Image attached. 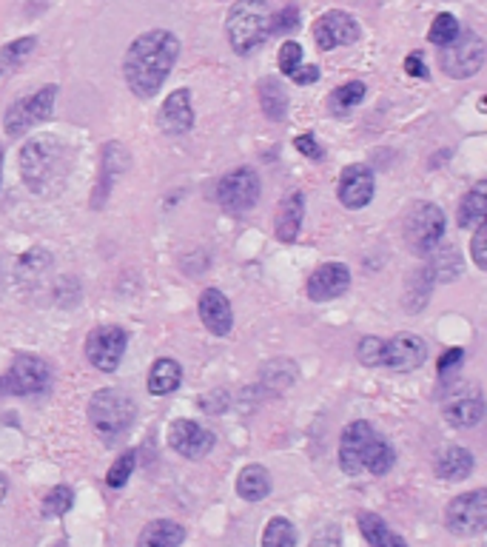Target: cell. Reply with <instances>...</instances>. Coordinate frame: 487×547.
I'll return each mask as SVG.
<instances>
[{"label": "cell", "mask_w": 487, "mask_h": 547, "mask_svg": "<svg viewBox=\"0 0 487 547\" xmlns=\"http://www.w3.org/2000/svg\"><path fill=\"white\" fill-rule=\"evenodd\" d=\"M180 57V40L168 29H151L132 40L123 57V77L125 86L134 91V98L149 100L160 91L168 81Z\"/></svg>", "instance_id": "obj_1"}, {"label": "cell", "mask_w": 487, "mask_h": 547, "mask_svg": "<svg viewBox=\"0 0 487 547\" xmlns=\"http://www.w3.org/2000/svg\"><path fill=\"white\" fill-rule=\"evenodd\" d=\"M397 465V450L385 436L373 431L371 422L356 419L342 428L339 436V467L345 476H385Z\"/></svg>", "instance_id": "obj_2"}, {"label": "cell", "mask_w": 487, "mask_h": 547, "mask_svg": "<svg viewBox=\"0 0 487 547\" xmlns=\"http://www.w3.org/2000/svg\"><path fill=\"white\" fill-rule=\"evenodd\" d=\"M69 171V151L52 134L29 140L21 149V177L29 192L52 194L57 192Z\"/></svg>", "instance_id": "obj_3"}, {"label": "cell", "mask_w": 487, "mask_h": 547, "mask_svg": "<svg viewBox=\"0 0 487 547\" xmlns=\"http://www.w3.org/2000/svg\"><path fill=\"white\" fill-rule=\"evenodd\" d=\"M134 416H137V405L120 388H100L89 399V422L103 445H117L132 431Z\"/></svg>", "instance_id": "obj_4"}, {"label": "cell", "mask_w": 487, "mask_h": 547, "mask_svg": "<svg viewBox=\"0 0 487 547\" xmlns=\"http://www.w3.org/2000/svg\"><path fill=\"white\" fill-rule=\"evenodd\" d=\"M226 35L237 55H251L271 35V9L265 0H237L228 9Z\"/></svg>", "instance_id": "obj_5"}, {"label": "cell", "mask_w": 487, "mask_h": 547, "mask_svg": "<svg viewBox=\"0 0 487 547\" xmlns=\"http://www.w3.org/2000/svg\"><path fill=\"white\" fill-rule=\"evenodd\" d=\"M55 371L43 356L18 354L6 373H0V397H38L52 388Z\"/></svg>", "instance_id": "obj_6"}, {"label": "cell", "mask_w": 487, "mask_h": 547, "mask_svg": "<svg viewBox=\"0 0 487 547\" xmlns=\"http://www.w3.org/2000/svg\"><path fill=\"white\" fill-rule=\"evenodd\" d=\"M442 237H445V211L428 200L414 202V209L405 217V243L411 248V254L416 257L433 254L442 245Z\"/></svg>", "instance_id": "obj_7"}, {"label": "cell", "mask_w": 487, "mask_h": 547, "mask_svg": "<svg viewBox=\"0 0 487 547\" xmlns=\"http://www.w3.org/2000/svg\"><path fill=\"white\" fill-rule=\"evenodd\" d=\"M484 57H487V46L474 29H465L450 43L439 46V66H442L445 74L457 77V81L479 74L484 66Z\"/></svg>", "instance_id": "obj_8"}, {"label": "cell", "mask_w": 487, "mask_h": 547, "mask_svg": "<svg viewBox=\"0 0 487 547\" xmlns=\"http://www.w3.org/2000/svg\"><path fill=\"white\" fill-rule=\"evenodd\" d=\"M57 86H43L38 89L35 95L14 100L6 108V117H4V132L9 137H23L26 132H31L40 123H46L55 112V100H57Z\"/></svg>", "instance_id": "obj_9"}, {"label": "cell", "mask_w": 487, "mask_h": 547, "mask_svg": "<svg viewBox=\"0 0 487 547\" xmlns=\"http://www.w3.org/2000/svg\"><path fill=\"white\" fill-rule=\"evenodd\" d=\"M262 183L251 166H240L219 177L217 183V202L226 214H248L260 202Z\"/></svg>", "instance_id": "obj_10"}, {"label": "cell", "mask_w": 487, "mask_h": 547, "mask_svg": "<svg viewBox=\"0 0 487 547\" xmlns=\"http://www.w3.org/2000/svg\"><path fill=\"white\" fill-rule=\"evenodd\" d=\"M445 527L450 530L453 536L459 539H470L484 534L487 527V491H470L457 496L445 510Z\"/></svg>", "instance_id": "obj_11"}, {"label": "cell", "mask_w": 487, "mask_h": 547, "mask_svg": "<svg viewBox=\"0 0 487 547\" xmlns=\"http://www.w3.org/2000/svg\"><path fill=\"white\" fill-rule=\"evenodd\" d=\"M125 346H129V334L120 325H98L86 337V359L98 371L112 373L123 363Z\"/></svg>", "instance_id": "obj_12"}, {"label": "cell", "mask_w": 487, "mask_h": 547, "mask_svg": "<svg viewBox=\"0 0 487 547\" xmlns=\"http://www.w3.org/2000/svg\"><path fill=\"white\" fill-rule=\"evenodd\" d=\"M363 38V29H359L356 18L342 9H331L317 18L313 23V40L322 52H331L339 49V46H351Z\"/></svg>", "instance_id": "obj_13"}, {"label": "cell", "mask_w": 487, "mask_h": 547, "mask_svg": "<svg viewBox=\"0 0 487 547\" xmlns=\"http://www.w3.org/2000/svg\"><path fill=\"white\" fill-rule=\"evenodd\" d=\"M217 436L194 419H175L168 425V445L185 459H202L214 450Z\"/></svg>", "instance_id": "obj_14"}, {"label": "cell", "mask_w": 487, "mask_h": 547, "mask_svg": "<svg viewBox=\"0 0 487 547\" xmlns=\"http://www.w3.org/2000/svg\"><path fill=\"white\" fill-rule=\"evenodd\" d=\"M428 359V342L422 339L419 334L402 331L397 337L385 339V356H382V368L390 371H416L422 363Z\"/></svg>", "instance_id": "obj_15"}, {"label": "cell", "mask_w": 487, "mask_h": 547, "mask_svg": "<svg viewBox=\"0 0 487 547\" xmlns=\"http://www.w3.org/2000/svg\"><path fill=\"white\" fill-rule=\"evenodd\" d=\"M376 194V177H373V171L363 163H356V166H348V168H342V175H339V185H337V197L345 209H351V211H359V209H365L368 202L373 200Z\"/></svg>", "instance_id": "obj_16"}, {"label": "cell", "mask_w": 487, "mask_h": 547, "mask_svg": "<svg viewBox=\"0 0 487 547\" xmlns=\"http://www.w3.org/2000/svg\"><path fill=\"white\" fill-rule=\"evenodd\" d=\"M351 288V269L345 262H325L320 269H313L308 277V296L313 303H328L337 296L348 294Z\"/></svg>", "instance_id": "obj_17"}, {"label": "cell", "mask_w": 487, "mask_h": 547, "mask_svg": "<svg viewBox=\"0 0 487 547\" xmlns=\"http://www.w3.org/2000/svg\"><path fill=\"white\" fill-rule=\"evenodd\" d=\"M157 123L168 137H180L188 134L194 129V103H192V91L188 89H177L163 100L160 115H157Z\"/></svg>", "instance_id": "obj_18"}, {"label": "cell", "mask_w": 487, "mask_h": 547, "mask_svg": "<svg viewBox=\"0 0 487 547\" xmlns=\"http://www.w3.org/2000/svg\"><path fill=\"white\" fill-rule=\"evenodd\" d=\"M197 311H200L202 325L209 328V334H214V337H228L231 334V328H234L231 303H228V296L219 288H206V291H202L200 294V303H197Z\"/></svg>", "instance_id": "obj_19"}, {"label": "cell", "mask_w": 487, "mask_h": 547, "mask_svg": "<svg viewBox=\"0 0 487 547\" xmlns=\"http://www.w3.org/2000/svg\"><path fill=\"white\" fill-rule=\"evenodd\" d=\"M445 419L450 422L453 428H476L479 422L484 419V399L479 390H474V394H459L445 402L442 408Z\"/></svg>", "instance_id": "obj_20"}, {"label": "cell", "mask_w": 487, "mask_h": 547, "mask_svg": "<svg viewBox=\"0 0 487 547\" xmlns=\"http://www.w3.org/2000/svg\"><path fill=\"white\" fill-rule=\"evenodd\" d=\"M303 217H305V194L303 192H294L286 200L279 202L277 209V240L279 243H294L300 237V228H303Z\"/></svg>", "instance_id": "obj_21"}, {"label": "cell", "mask_w": 487, "mask_h": 547, "mask_svg": "<svg viewBox=\"0 0 487 547\" xmlns=\"http://www.w3.org/2000/svg\"><path fill=\"white\" fill-rule=\"evenodd\" d=\"M356 522H359V530H363V536L371 547H407V542L382 519L380 513L363 510L356 516Z\"/></svg>", "instance_id": "obj_22"}, {"label": "cell", "mask_w": 487, "mask_h": 547, "mask_svg": "<svg viewBox=\"0 0 487 547\" xmlns=\"http://www.w3.org/2000/svg\"><path fill=\"white\" fill-rule=\"evenodd\" d=\"M470 471H474V453L467 448L450 445L436 457V476L445 482H462Z\"/></svg>", "instance_id": "obj_23"}, {"label": "cell", "mask_w": 487, "mask_h": 547, "mask_svg": "<svg viewBox=\"0 0 487 547\" xmlns=\"http://www.w3.org/2000/svg\"><path fill=\"white\" fill-rule=\"evenodd\" d=\"M183 542L185 527L171 519H154L137 536V547H180Z\"/></svg>", "instance_id": "obj_24"}, {"label": "cell", "mask_w": 487, "mask_h": 547, "mask_svg": "<svg viewBox=\"0 0 487 547\" xmlns=\"http://www.w3.org/2000/svg\"><path fill=\"white\" fill-rule=\"evenodd\" d=\"M180 382H183V368L177 359H171V356L154 359V365L149 371V394L168 397L180 388Z\"/></svg>", "instance_id": "obj_25"}, {"label": "cell", "mask_w": 487, "mask_h": 547, "mask_svg": "<svg viewBox=\"0 0 487 547\" xmlns=\"http://www.w3.org/2000/svg\"><path fill=\"white\" fill-rule=\"evenodd\" d=\"M257 98H260V108L262 115L269 117L271 123H282L288 115V95L282 89L279 77H262L257 83Z\"/></svg>", "instance_id": "obj_26"}, {"label": "cell", "mask_w": 487, "mask_h": 547, "mask_svg": "<svg viewBox=\"0 0 487 547\" xmlns=\"http://www.w3.org/2000/svg\"><path fill=\"white\" fill-rule=\"evenodd\" d=\"M271 493V474L265 465H245L237 476V496L243 502H262Z\"/></svg>", "instance_id": "obj_27"}, {"label": "cell", "mask_w": 487, "mask_h": 547, "mask_svg": "<svg viewBox=\"0 0 487 547\" xmlns=\"http://www.w3.org/2000/svg\"><path fill=\"white\" fill-rule=\"evenodd\" d=\"M484 217H487V183L479 180L474 189L462 197L457 223L459 228H476L479 223H484Z\"/></svg>", "instance_id": "obj_28"}, {"label": "cell", "mask_w": 487, "mask_h": 547, "mask_svg": "<svg viewBox=\"0 0 487 547\" xmlns=\"http://www.w3.org/2000/svg\"><path fill=\"white\" fill-rule=\"evenodd\" d=\"M433 286H436V279H433L428 265H425V269H419V271H411V277H407V286H405V308L411 311V314H416V311L425 308L428 300H431Z\"/></svg>", "instance_id": "obj_29"}, {"label": "cell", "mask_w": 487, "mask_h": 547, "mask_svg": "<svg viewBox=\"0 0 487 547\" xmlns=\"http://www.w3.org/2000/svg\"><path fill=\"white\" fill-rule=\"evenodd\" d=\"M365 91H368V86L363 81L342 83L339 89L331 91V98H328V108H331V115L345 117V115L351 112V108H356L359 103L365 100Z\"/></svg>", "instance_id": "obj_30"}, {"label": "cell", "mask_w": 487, "mask_h": 547, "mask_svg": "<svg viewBox=\"0 0 487 547\" xmlns=\"http://www.w3.org/2000/svg\"><path fill=\"white\" fill-rule=\"evenodd\" d=\"M436 257L428 262V269L433 274L436 283H453L459 274H462V254L457 252V248H445V252H433Z\"/></svg>", "instance_id": "obj_31"}, {"label": "cell", "mask_w": 487, "mask_h": 547, "mask_svg": "<svg viewBox=\"0 0 487 547\" xmlns=\"http://www.w3.org/2000/svg\"><path fill=\"white\" fill-rule=\"evenodd\" d=\"M262 547H296V527L286 516H274L262 530Z\"/></svg>", "instance_id": "obj_32"}, {"label": "cell", "mask_w": 487, "mask_h": 547, "mask_svg": "<svg viewBox=\"0 0 487 547\" xmlns=\"http://www.w3.org/2000/svg\"><path fill=\"white\" fill-rule=\"evenodd\" d=\"M35 46H38V38H18V40L6 43L4 49H0V74L18 69L23 60L35 52Z\"/></svg>", "instance_id": "obj_33"}, {"label": "cell", "mask_w": 487, "mask_h": 547, "mask_svg": "<svg viewBox=\"0 0 487 547\" xmlns=\"http://www.w3.org/2000/svg\"><path fill=\"white\" fill-rule=\"evenodd\" d=\"M134 467H137V450H123V457H117V459L112 462V467H108L106 484H108L112 491L125 488V482L132 479Z\"/></svg>", "instance_id": "obj_34"}, {"label": "cell", "mask_w": 487, "mask_h": 547, "mask_svg": "<svg viewBox=\"0 0 487 547\" xmlns=\"http://www.w3.org/2000/svg\"><path fill=\"white\" fill-rule=\"evenodd\" d=\"M459 32H462L459 21L453 18L450 12H445V14H439V18L431 23V29H428V40H431L433 46H445V43H450L453 38H457Z\"/></svg>", "instance_id": "obj_35"}, {"label": "cell", "mask_w": 487, "mask_h": 547, "mask_svg": "<svg viewBox=\"0 0 487 547\" xmlns=\"http://www.w3.org/2000/svg\"><path fill=\"white\" fill-rule=\"evenodd\" d=\"M74 505V493L72 488H66V484H57V488H52L49 493H46L43 499V516H63V513H69Z\"/></svg>", "instance_id": "obj_36"}, {"label": "cell", "mask_w": 487, "mask_h": 547, "mask_svg": "<svg viewBox=\"0 0 487 547\" xmlns=\"http://www.w3.org/2000/svg\"><path fill=\"white\" fill-rule=\"evenodd\" d=\"M382 356H385V339L382 337H363L356 346V359L365 368H382Z\"/></svg>", "instance_id": "obj_37"}, {"label": "cell", "mask_w": 487, "mask_h": 547, "mask_svg": "<svg viewBox=\"0 0 487 547\" xmlns=\"http://www.w3.org/2000/svg\"><path fill=\"white\" fill-rule=\"evenodd\" d=\"M277 64L282 69V74L291 77L296 72V66H303V46L296 40H286L279 46V55H277Z\"/></svg>", "instance_id": "obj_38"}, {"label": "cell", "mask_w": 487, "mask_h": 547, "mask_svg": "<svg viewBox=\"0 0 487 547\" xmlns=\"http://www.w3.org/2000/svg\"><path fill=\"white\" fill-rule=\"evenodd\" d=\"M470 257H474L479 271H487V226L484 223L476 226L474 243H470Z\"/></svg>", "instance_id": "obj_39"}, {"label": "cell", "mask_w": 487, "mask_h": 547, "mask_svg": "<svg viewBox=\"0 0 487 547\" xmlns=\"http://www.w3.org/2000/svg\"><path fill=\"white\" fill-rule=\"evenodd\" d=\"M296 26H300V12H296V6H286L277 14V18H271V35L294 32Z\"/></svg>", "instance_id": "obj_40"}, {"label": "cell", "mask_w": 487, "mask_h": 547, "mask_svg": "<svg viewBox=\"0 0 487 547\" xmlns=\"http://www.w3.org/2000/svg\"><path fill=\"white\" fill-rule=\"evenodd\" d=\"M294 149L300 151V154H305L308 160H322V146L317 143V137H313L311 132H305V134H300V137H294Z\"/></svg>", "instance_id": "obj_41"}, {"label": "cell", "mask_w": 487, "mask_h": 547, "mask_svg": "<svg viewBox=\"0 0 487 547\" xmlns=\"http://www.w3.org/2000/svg\"><path fill=\"white\" fill-rule=\"evenodd\" d=\"M311 547H342V534L337 525H325L317 530V536L311 539Z\"/></svg>", "instance_id": "obj_42"}, {"label": "cell", "mask_w": 487, "mask_h": 547, "mask_svg": "<svg viewBox=\"0 0 487 547\" xmlns=\"http://www.w3.org/2000/svg\"><path fill=\"white\" fill-rule=\"evenodd\" d=\"M462 363H465V351L462 348H448L442 356H439V377H445V373L457 371Z\"/></svg>", "instance_id": "obj_43"}, {"label": "cell", "mask_w": 487, "mask_h": 547, "mask_svg": "<svg viewBox=\"0 0 487 547\" xmlns=\"http://www.w3.org/2000/svg\"><path fill=\"white\" fill-rule=\"evenodd\" d=\"M405 72L411 74V77H422V81H428L431 72L425 66V57H422V52H411L405 57Z\"/></svg>", "instance_id": "obj_44"}, {"label": "cell", "mask_w": 487, "mask_h": 547, "mask_svg": "<svg viewBox=\"0 0 487 547\" xmlns=\"http://www.w3.org/2000/svg\"><path fill=\"white\" fill-rule=\"evenodd\" d=\"M200 405L206 408V414H226L228 411V394H226V390H217V397L214 394L202 397Z\"/></svg>", "instance_id": "obj_45"}, {"label": "cell", "mask_w": 487, "mask_h": 547, "mask_svg": "<svg viewBox=\"0 0 487 547\" xmlns=\"http://www.w3.org/2000/svg\"><path fill=\"white\" fill-rule=\"evenodd\" d=\"M291 81L296 86H311L320 81V69L317 66H296V72L291 74Z\"/></svg>", "instance_id": "obj_46"}, {"label": "cell", "mask_w": 487, "mask_h": 547, "mask_svg": "<svg viewBox=\"0 0 487 547\" xmlns=\"http://www.w3.org/2000/svg\"><path fill=\"white\" fill-rule=\"evenodd\" d=\"M6 493H9V482L4 479V474H0V502L6 499Z\"/></svg>", "instance_id": "obj_47"}, {"label": "cell", "mask_w": 487, "mask_h": 547, "mask_svg": "<svg viewBox=\"0 0 487 547\" xmlns=\"http://www.w3.org/2000/svg\"><path fill=\"white\" fill-rule=\"evenodd\" d=\"M0 168H4V149H0Z\"/></svg>", "instance_id": "obj_48"}, {"label": "cell", "mask_w": 487, "mask_h": 547, "mask_svg": "<svg viewBox=\"0 0 487 547\" xmlns=\"http://www.w3.org/2000/svg\"><path fill=\"white\" fill-rule=\"evenodd\" d=\"M55 547H69V544H66V542H57Z\"/></svg>", "instance_id": "obj_49"}]
</instances>
